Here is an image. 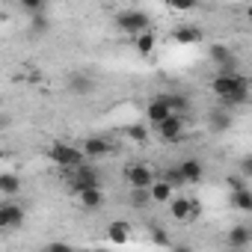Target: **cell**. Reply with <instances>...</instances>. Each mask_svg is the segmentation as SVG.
Masks as SVG:
<instances>
[{
  "label": "cell",
  "mask_w": 252,
  "mask_h": 252,
  "mask_svg": "<svg viewBox=\"0 0 252 252\" xmlns=\"http://www.w3.org/2000/svg\"><path fill=\"white\" fill-rule=\"evenodd\" d=\"M0 193L3 196H18L21 193V178L15 172H0Z\"/></svg>",
  "instance_id": "22"
},
{
  "label": "cell",
  "mask_w": 252,
  "mask_h": 252,
  "mask_svg": "<svg viewBox=\"0 0 252 252\" xmlns=\"http://www.w3.org/2000/svg\"><path fill=\"white\" fill-rule=\"evenodd\" d=\"M178 175H181V184H199V181L205 178V169H202L199 160L187 158V160L178 163Z\"/></svg>",
  "instance_id": "11"
},
{
  "label": "cell",
  "mask_w": 252,
  "mask_h": 252,
  "mask_svg": "<svg viewBox=\"0 0 252 252\" xmlns=\"http://www.w3.org/2000/svg\"><path fill=\"white\" fill-rule=\"evenodd\" d=\"M152 243H158V246H169L172 240H169L166 228H160V225H152Z\"/></svg>",
  "instance_id": "28"
},
{
  "label": "cell",
  "mask_w": 252,
  "mask_h": 252,
  "mask_svg": "<svg viewBox=\"0 0 252 252\" xmlns=\"http://www.w3.org/2000/svg\"><path fill=\"white\" fill-rule=\"evenodd\" d=\"M240 86H249V80H246L243 74H237V71H220V74L211 80V89H214L217 98H225V95H231V92L240 89Z\"/></svg>",
  "instance_id": "6"
},
{
  "label": "cell",
  "mask_w": 252,
  "mask_h": 252,
  "mask_svg": "<svg viewBox=\"0 0 252 252\" xmlns=\"http://www.w3.org/2000/svg\"><path fill=\"white\" fill-rule=\"evenodd\" d=\"M166 205H169V214H172L175 222H190L199 214V202L196 199H187V196H178V199L172 196Z\"/></svg>",
  "instance_id": "7"
},
{
  "label": "cell",
  "mask_w": 252,
  "mask_h": 252,
  "mask_svg": "<svg viewBox=\"0 0 252 252\" xmlns=\"http://www.w3.org/2000/svg\"><path fill=\"white\" fill-rule=\"evenodd\" d=\"M166 6L172 12H190V9H196V0H166Z\"/></svg>",
  "instance_id": "27"
},
{
  "label": "cell",
  "mask_w": 252,
  "mask_h": 252,
  "mask_svg": "<svg viewBox=\"0 0 252 252\" xmlns=\"http://www.w3.org/2000/svg\"><path fill=\"white\" fill-rule=\"evenodd\" d=\"M21 225H24V205H18L15 196H9L6 202H0V231L21 228Z\"/></svg>",
  "instance_id": "5"
},
{
  "label": "cell",
  "mask_w": 252,
  "mask_h": 252,
  "mask_svg": "<svg viewBox=\"0 0 252 252\" xmlns=\"http://www.w3.org/2000/svg\"><path fill=\"white\" fill-rule=\"evenodd\" d=\"M149 202H152L149 190H143V187H131V208H149Z\"/></svg>",
  "instance_id": "24"
},
{
  "label": "cell",
  "mask_w": 252,
  "mask_h": 252,
  "mask_svg": "<svg viewBox=\"0 0 252 252\" xmlns=\"http://www.w3.org/2000/svg\"><path fill=\"white\" fill-rule=\"evenodd\" d=\"M125 178H128L131 187H143V190H149L152 181H155L158 175H155V169L146 166V163H131L128 169H125Z\"/></svg>",
  "instance_id": "8"
},
{
  "label": "cell",
  "mask_w": 252,
  "mask_h": 252,
  "mask_svg": "<svg viewBox=\"0 0 252 252\" xmlns=\"http://www.w3.org/2000/svg\"><path fill=\"white\" fill-rule=\"evenodd\" d=\"M158 178H163L166 184H172V187H181V175H178V166H172V169H166L163 175H158Z\"/></svg>",
  "instance_id": "29"
},
{
  "label": "cell",
  "mask_w": 252,
  "mask_h": 252,
  "mask_svg": "<svg viewBox=\"0 0 252 252\" xmlns=\"http://www.w3.org/2000/svg\"><path fill=\"white\" fill-rule=\"evenodd\" d=\"M110 152H113V143L104 140V137H89V140L83 143V158H86V160H101V158H107Z\"/></svg>",
  "instance_id": "10"
},
{
  "label": "cell",
  "mask_w": 252,
  "mask_h": 252,
  "mask_svg": "<svg viewBox=\"0 0 252 252\" xmlns=\"http://www.w3.org/2000/svg\"><path fill=\"white\" fill-rule=\"evenodd\" d=\"M134 48H137V54H140V57H152V51L158 48V36L146 27L143 33H137V36H134Z\"/></svg>",
  "instance_id": "16"
},
{
  "label": "cell",
  "mask_w": 252,
  "mask_h": 252,
  "mask_svg": "<svg viewBox=\"0 0 252 252\" xmlns=\"http://www.w3.org/2000/svg\"><path fill=\"white\" fill-rule=\"evenodd\" d=\"M63 172H65V181H68V187H71L74 193H80V190H86V187H101L98 172H95V166H92L89 160H83V163H77V166H71V169H63Z\"/></svg>",
  "instance_id": "2"
},
{
  "label": "cell",
  "mask_w": 252,
  "mask_h": 252,
  "mask_svg": "<svg viewBox=\"0 0 252 252\" xmlns=\"http://www.w3.org/2000/svg\"><path fill=\"white\" fill-rule=\"evenodd\" d=\"M169 113H172V107H169L166 95H160V98L149 101V107H146V119H149V125H158V122H163Z\"/></svg>",
  "instance_id": "12"
},
{
  "label": "cell",
  "mask_w": 252,
  "mask_h": 252,
  "mask_svg": "<svg viewBox=\"0 0 252 252\" xmlns=\"http://www.w3.org/2000/svg\"><path fill=\"white\" fill-rule=\"evenodd\" d=\"M166 101H169V107H172V113H187L190 110V98H184V95H166Z\"/></svg>",
  "instance_id": "25"
},
{
  "label": "cell",
  "mask_w": 252,
  "mask_h": 252,
  "mask_svg": "<svg viewBox=\"0 0 252 252\" xmlns=\"http://www.w3.org/2000/svg\"><path fill=\"white\" fill-rule=\"evenodd\" d=\"M128 137H131L134 143H146V140H149V128H146V125H131V128H128Z\"/></svg>",
  "instance_id": "26"
},
{
  "label": "cell",
  "mask_w": 252,
  "mask_h": 252,
  "mask_svg": "<svg viewBox=\"0 0 252 252\" xmlns=\"http://www.w3.org/2000/svg\"><path fill=\"white\" fill-rule=\"evenodd\" d=\"M172 39H175L178 45H196V42H202V39H205V33H202V27L181 24V27H175V30H172Z\"/></svg>",
  "instance_id": "13"
},
{
  "label": "cell",
  "mask_w": 252,
  "mask_h": 252,
  "mask_svg": "<svg viewBox=\"0 0 252 252\" xmlns=\"http://www.w3.org/2000/svg\"><path fill=\"white\" fill-rule=\"evenodd\" d=\"M48 158H51V163H57L60 169H71V166H77V163L86 160V158H83V149H77V146H71V143H54V146L48 149Z\"/></svg>",
  "instance_id": "3"
},
{
  "label": "cell",
  "mask_w": 252,
  "mask_h": 252,
  "mask_svg": "<svg viewBox=\"0 0 252 252\" xmlns=\"http://www.w3.org/2000/svg\"><path fill=\"white\" fill-rule=\"evenodd\" d=\"M152 131H155V137H158L160 143H166V146H175V143H181V140H184L187 125H184V116H181V113H169L163 122L152 125Z\"/></svg>",
  "instance_id": "1"
},
{
  "label": "cell",
  "mask_w": 252,
  "mask_h": 252,
  "mask_svg": "<svg viewBox=\"0 0 252 252\" xmlns=\"http://www.w3.org/2000/svg\"><path fill=\"white\" fill-rule=\"evenodd\" d=\"M172 193H175V187H172V184H166L163 178H155V181H152V187H149V196H152V202H155V205H166V202L172 199Z\"/></svg>",
  "instance_id": "15"
},
{
  "label": "cell",
  "mask_w": 252,
  "mask_h": 252,
  "mask_svg": "<svg viewBox=\"0 0 252 252\" xmlns=\"http://www.w3.org/2000/svg\"><path fill=\"white\" fill-rule=\"evenodd\" d=\"M249 101V86H240V89H234L231 95H225V98H220V104L225 107V110H234V107H243Z\"/></svg>",
  "instance_id": "23"
},
{
  "label": "cell",
  "mask_w": 252,
  "mask_h": 252,
  "mask_svg": "<svg viewBox=\"0 0 252 252\" xmlns=\"http://www.w3.org/2000/svg\"><path fill=\"white\" fill-rule=\"evenodd\" d=\"M228 205H231L234 211H243V214H249V211H252V190H249V187H237V190H231V199H228Z\"/></svg>",
  "instance_id": "18"
},
{
  "label": "cell",
  "mask_w": 252,
  "mask_h": 252,
  "mask_svg": "<svg viewBox=\"0 0 252 252\" xmlns=\"http://www.w3.org/2000/svg\"><path fill=\"white\" fill-rule=\"evenodd\" d=\"M27 12H45V0H18Z\"/></svg>",
  "instance_id": "31"
},
{
  "label": "cell",
  "mask_w": 252,
  "mask_h": 252,
  "mask_svg": "<svg viewBox=\"0 0 252 252\" xmlns=\"http://www.w3.org/2000/svg\"><path fill=\"white\" fill-rule=\"evenodd\" d=\"M208 125H211V131H214V134H222V131L231 128V113H228L225 107H217V110L208 113Z\"/></svg>",
  "instance_id": "14"
},
{
  "label": "cell",
  "mask_w": 252,
  "mask_h": 252,
  "mask_svg": "<svg viewBox=\"0 0 252 252\" xmlns=\"http://www.w3.org/2000/svg\"><path fill=\"white\" fill-rule=\"evenodd\" d=\"M240 175H243V178H252V160H249V158L240 160Z\"/></svg>",
  "instance_id": "32"
},
{
  "label": "cell",
  "mask_w": 252,
  "mask_h": 252,
  "mask_svg": "<svg viewBox=\"0 0 252 252\" xmlns=\"http://www.w3.org/2000/svg\"><path fill=\"white\" fill-rule=\"evenodd\" d=\"M45 249H51V252H60V249H63V252H65V249H68V243H48Z\"/></svg>",
  "instance_id": "34"
},
{
  "label": "cell",
  "mask_w": 252,
  "mask_h": 252,
  "mask_svg": "<svg viewBox=\"0 0 252 252\" xmlns=\"http://www.w3.org/2000/svg\"><path fill=\"white\" fill-rule=\"evenodd\" d=\"M107 237H110V243H128V237H131V222L113 220L110 228H107Z\"/></svg>",
  "instance_id": "20"
},
{
  "label": "cell",
  "mask_w": 252,
  "mask_h": 252,
  "mask_svg": "<svg viewBox=\"0 0 252 252\" xmlns=\"http://www.w3.org/2000/svg\"><path fill=\"white\" fill-rule=\"evenodd\" d=\"M77 196H80L83 211H101V205H104V193H101V187H86V190H80Z\"/></svg>",
  "instance_id": "17"
},
{
  "label": "cell",
  "mask_w": 252,
  "mask_h": 252,
  "mask_svg": "<svg viewBox=\"0 0 252 252\" xmlns=\"http://www.w3.org/2000/svg\"><path fill=\"white\" fill-rule=\"evenodd\" d=\"M33 33H45L48 30V21H45V12H33Z\"/></svg>",
  "instance_id": "30"
},
{
  "label": "cell",
  "mask_w": 252,
  "mask_h": 252,
  "mask_svg": "<svg viewBox=\"0 0 252 252\" xmlns=\"http://www.w3.org/2000/svg\"><path fill=\"white\" fill-rule=\"evenodd\" d=\"M249 243H252V228H249V225H234V228H228V246L246 249Z\"/></svg>",
  "instance_id": "19"
},
{
  "label": "cell",
  "mask_w": 252,
  "mask_h": 252,
  "mask_svg": "<svg viewBox=\"0 0 252 252\" xmlns=\"http://www.w3.org/2000/svg\"><path fill=\"white\" fill-rule=\"evenodd\" d=\"M228 187H231V190H237V187H246V178H243V175H231V178H228Z\"/></svg>",
  "instance_id": "33"
},
{
  "label": "cell",
  "mask_w": 252,
  "mask_h": 252,
  "mask_svg": "<svg viewBox=\"0 0 252 252\" xmlns=\"http://www.w3.org/2000/svg\"><path fill=\"white\" fill-rule=\"evenodd\" d=\"M149 24H152V21H149V15H146L143 9H125V12L116 15V27H119L122 33H128L131 39H134L137 33H143Z\"/></svg>",
  "instance_id": "4"
},
{
  "label": "cell",
  "mask_w": 252,
  "mask_h": 252,
  "mask_svg": "<svg viewBox=\"0 0 252 252\" xmlns=\"http://www.w3.org/2000/svg\"><path fill=\"white\" fill-rule=\"evenodd\" d=\"M211 60L220 71H237V54L225 45H211Z\"/></svg>",
  "instance_id": "9"
},
{
  "label": "cell",
  "mask_w": 252,
  "mask_h": 252,
  "mask_svg": "<svg viewBox=\"0 0 252 252\" xmlns=\"http://www.w3.org/2000/svg\"><path fill=\"white\" fill-rule=\"evenodd\" d=\"M95 89V80L89 77V74H71L68 77V92H74V95H89Z\"/></svg>",
  "instance_id": "21"
}]
</instances>
